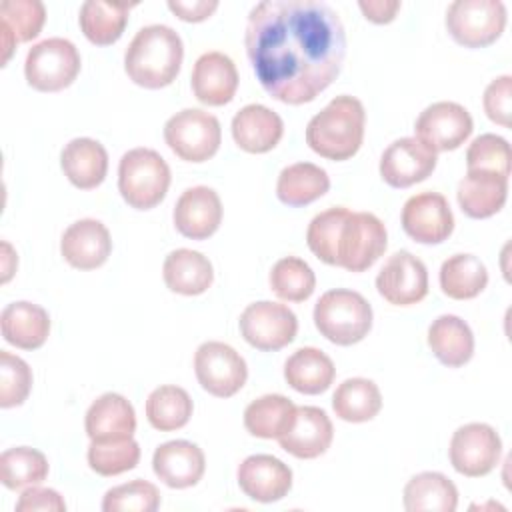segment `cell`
Masks as SVG:
<instances>
[{
  "mask_svg": "<svg viewBox=\"0 0 512 512\" xmlns=\"http://www.w3.org/2000/svg\"><path fill=\"white\" fill-rule=\"evenodd\" d=\"M244 46L262 88L296 106L336 80L346 32L338 12L322 0H264L248 14Z\"/></svg>",
  "mask_w": 512,
  "mask_h": 512,
  "instance_id": "6da1fadb",
  "label": "cell"
},
{
  "mask_svg": "<svg viewBox=\"0 0 512 512\" xmlns=\"http://www.w3.org/2000/svg\"><path fill=\"white\" fill-rule=\"evenodd\" d=\"M184 58L182 38L166 24L140 28L124 52V70L128 78L142 88H164L180 72Z\"/></svg>",
  "mask_w": 512,
  "mask_h": 512,
  "instance_id": "7a4b0ae2",
  "label": "cell"
},
{
  "mask_svg": "<svg viewBox=\"0 0 512 512\" xmlns=\"http://www.w3.org/2000/svg\"><path fill=\"white\" fill-rule=\"evenodd\" d=\"M366 112L358 98L342 94L332 98L306 126V144L328 160L352 158L364 140Z\"/></svg>",
  "mask_w": 512,
  "mask_h": 512,
  "instance_id": "3957f363",
  "label": "cell"
},
{
  "mask_svg": "<svg viewBox=\"0 0 512 512\" xmlns=\"http://www.w3.org/2000/svg\"><path fill=\"white\" fill-rule=\"evenodd\" d=\"M314 324L326 340L338 346H352L368 336L372 328V306L360 292L334 288L318 298Z\"/></svg>",
  "mask_w": 512,
  "mask_h": 512,
  "instance_id": "277c9868",
  "label": "cell"
},
{
  "mask_svg": "<svg viewBox=\"0 0 512 512\" xmlns=\"http://www.w3.org/2000/svg\"><path fill=\"white\" fill-rule=\"evenodd\" d=\"M170 186V166L152 148H132L118 164V190L136 210L158 206Z\"/></svg>",
  "mask_w": 512,
  "mask_h": 512,
  "instance_id": "5b68a950",
  "label": "cell"
},
{
  "mask_svg": "<svg viewBox=\"0 0 512 512\" xmlns=\"http://www.w3.org/2000/svg\"><path fill=\"white\" fill-rule=\"evenodd\" d=\"M386 226L372 212H348L336 240V264L348 272L368 270L386 250Z\"/></svg>",
  "mask_w": 512,
  "mask_h": 512,
  "instance_id": "8992f818",
  "label": "cell"
},
{
  "mask_svg": "<svg viewBox=\"0 0 512 512\" xmlns=\"http://www.w3.org/2000/svg\"><path fill=\"white\" fill-rule=\"evenodd\" d=\"M164 140L178 158L206 162L218 152L222 130L214 114L200 108H184L166 120Z\"/></svg>",
  "mask_w": 512,
  "mask_h": 512,
  "instance_id": "52a82bcc",
  "label": "cell"
},
{
  "mask_svg": "<svg viewBox=\"0 0 512 512\" xmlns=\"http://www.w3.org/2000/svg\"><path fill=\"white\" fill-rule=\"evenodd\" d=\"M80 72V54L66 38H46L34 44L24 60L26 82L40 92L68 88Z\"/></svg>",
  "mask_w": 512,
  "mask_h": 512,
  "instance_id": "ba28073f",
  "label": "cell"
},
{
  "mask_svg": "<svg viewBox=\"0 0 512 512\" xmlns=\"http://www.w3.org/2000/svg\"><path fill=\"white\" fill-rule=\"evenodd\" d=\"M506 6L500 0H454L446 10V28L464 48H484L500 38Z\"/></svg>",
  "mask_w": 512,
  "mask_h": 512,
  "instance_id": "9c48e42d",
  "label": "cell"
},
{
  "mask_svg": "<svg viewBox=\"0 0 512 512\" xmlns=\"http://www.w3.org/2000/svg\"><path fill=\"white\" fill-rule=\"evenodd\" d=\"M238 326L250 346L262 352H276L296 338L298 318L286 304L260 300L242 310Z\"/></svg>",
  "mask_w": 512,
  "mask_h": 512,
  "instance_id": "30bf717a",
  "label": "cell"
},
{
  "mask_svg": "<svg viewBox=\"0 0 512 512\" xmlns=\"http://www.w3.org/2000/svg\"><path fill=\"white\" fill-rule=\"evenodd\" d=\"M448 456L458 474L480 478L498 466L502 440L490 424L470 422L452 434Z\"/></svg>",
  "mask_w": 512,
  "mask_h": 512,
  "instance_id": "8fae6325",
  "label": "cell"
},
{
  "mask_svg": "<svg viewBox=\"0 0 512 512\" xmlns=\"http://www.w3.org/2000/svg\"><path fill=\"white\" fill-rule=\"evenodd\" d=\"M194 372L200 386L216 398L234 396L248 378L244 358L230 344L218 340L198 346L194 354Z\"/></svg>",
  "mask_w": 512,
  "mask_h": 512,
  "instance_id": "7c38bea8",
  "label": "cell"
},
{
  "mask_svg": "<svg viewBox=\"0 0 512 512\" xmlns=\"http://www.w3.org/2000/svg\"><path fill=\"white\" fill-rule=\"evenodd\" d=\"M472 128L470 112L462 104L448 100L426 106L414 124L416 138L434 152L460 148L472 134Z\"/></svg>",
  "mask_w": 512,
  "mask_h": 512,
  "instance_id": "4fadbf2b",
  "label": "cell"
},
{
  "mask_svg": "<svg viewBox=\"0 0 512 512\" xmlns=\"http://www.w3.org/2000/svg\"><path fill=\"white\" fill-rule=\"evenodd\" d=\"M376 290L394 306L418 304L428 294V270L408 250L394 252L376 276Z\"/></svg>",
  "mask_w": 512,
  "mask_h": 512,
  "instance_id": "5bb4252c",
  "label": "cell"
},
{
  "mask_svg": "<svg viewBox=\"0 0 512 512\" xmlns=\"http://www.w3.org/2000/svg\"><path fill=\"white\" fill-rule=\"evenodd\" d=\"M402 228L420 244H440L454 230V214L444 194L420 192L402 206Z\"/></svg>",
  "mask_w": 512,
  "mask_h": 512,
  "instance_id": "9a60e30c",
  "label": "cell"
},
{
  "mask_svg": "<svg viewBox=\"0 0 512 512\" xmlns=\"http://www.w3.org/2000/svg\"><path fill=\"white\" fill-rule=\"evenodd\" d=\"M436 160V152L416 136L398 138L380 156V176L392 188H408L426 180Z\"/></svg>",
  "mask_w": 512,
  "mask_h": 512,
  "instance_id": "2e32d148",
  "label": "cell"
},
{
  "mask_svg": "<svg viewBox=\"0 0 512 512\" xmlns=\"http://www.w3.org/2000/svg\"><path fill=\"white\" fill-rule=\"evenodd\" d=\"M240 490L262 504L282 500L292 488V470L272 454H252L236 472Z\"/></svg>",
  "mask_w": 512,
  "mask_h": 512,
  "instance_id": "e0dca14e",
  "label": "cell"
},
{
  "mask_svg": "<svg viewBox=\"0 0 512 512\" xmlns=\"http://www.w3.org/2000/svg\"><path fill=\"white\" fill-rule=\"evenodd\" d=\"M174 226L190 240L212 236L222 222V202L216 190L208 186L186 188L174 206Z\"/></svg>",
  "mask_w": 512,
  "mask_h": 512,
  "instance_id": "ac0fdd59",
  "label": "cell"
},
{
  "mask_svg": "<svg viewBox=\"0 0 512 512\" xmlns=\"http://www.w3.org/2000/svg\"><path fill=\"white\" fill-rule=\"evenodd\" d=\"M334 438V426L328 414L318 406H296L292 426L278 438V444L288 454L312 460L324 454Z\"/></svg>",
  "mask_w": 512,
  "mask_h": 512,
  "instance_id": "d6986e66",
  "label": "cell"
},
{
  "mask_svg": "<svg viewBox=\"0 0 512 512\" xmlns=\"http://www.w3.org/2000/svg\"><path fill=\"white\" fill-rule=\"evenodd\" d=\"M60 252L72 268L94 270L108 260L112 238L100 220L82 218L64 230Z\"/></svg>",
  "mask_w": 512,
  "mask_h": 512,
  "instance_id": "ffe728a7",
  "label": "cell"
},
{
  "mask_svg": "<svg viewBox=\"0 0 512 512\" xmlns=\"http://www.w3.org/2000/svg\"><path fill=\"white\" fill-rule=\"evenodd\" d=\"M154 474L168 488H190L198 484L206 470V458L200 446L188 440H170L160 444L152 456Z\"/></svg>",
  "mask_w": 512,
  "mask_h": 512,
  "instance_id": "44dd1931",
  "label": "cell"
},
{
  "mask_svg": "<svg viewBox=\"0 0 512 512\" xmlns=\"http://www.w3.org/2000/svg\"><path fill=\"white\" fill-rule=\"evenodd\" d=\"M238 88V72L230 56L212 50L204 52L192 68V92L206 106L228 104Z\"/></svg>",
  "mask_w": 512,
  "mask_h": 512,
  "instance_id": "7402d4cb",
  "label": "cell"
},
{
  "mask_svg": "<svg viewBox=\"0 0 512 512\" xmlns=\"http://www.w3.org/2000/svg\"><path fill=\"white\" fill-rule=\"evenodd\" d=\"M284 134L282 118L264 104H246L232 118V138L244 152L264 154Z\"/></svg>",
  "mask_w": 512,
  "mask_h": 512,
  "instance_id": "603a6c76",
  "label": "cell"
},
{
  "mask_svg": "<svg viewBox=\"0 0 512 512\" xmlns=\"http://www.w3.org/2000/svg\"><path fill=\"white\" fill-rule=\"evenodd\" d=\"M462 212L482 220L500 212L508 198V178L486 170H468L456 190Z\"/></svg>",
  "mask_w": 512,
  "mask_h": 512,
  "instance_id": "cb8c5ba5",
  "label": "cell"
},
{
  "mask_svg": "<svg viewBox=\"0 0 512 512\" xmlns=\"http://www.w3.org/2000/svg\"><path fill=\"white\" fill-rule=\"evenodd\" d=\"M84 428L90 440L132 438L136 430L134 406L122 394L106 392L86 410Z\"/></svg>",
  "mask_w": 512,
  "mask_h": 512,
  "instance_id": "d4e9b609",
  "label": "cell"
},
{
  "mask_svg": "<svg viewBox=\"0 0 512 512\" xmlns=\"http://www.w3.org/2000/svg\"><path fill=\"white\" fill-rule=\"evenodd\" d=\"M60 166L76 188L92 190L106 178L108 152L98 140L74 138L62 148Z\"/></svg>",
  "mask_w": 512,
  "mask_h": 512,
  "instance_id": "484cf974",
  "label": "cell"
},
{
  "mask_svg": "<svg viewBox=\"0 0 512 512\" xmlns=\"http://www.w3.org/2000/svg\"><path fill=\"white\" fill-rule=\"evenodd\" d=\"M0 328L8 344L22 350H36L48 338L50 316L42 306L18 300L2 310Z\"/></svg>",
  "mask_w": 512,
  "mask_h": 512,
  "instance_id": "4316f807",
  "label": "cell"
},
{
  "mask_svg": "<svg viewBox=\"0 0 512 512\" xmlns=\"http://www.w3.org/2000/svg\"><path fill=\"white\" fill-rule=\"evenodd\" d=\"M162 276L172 292L182 296H198L212 286L214 270L202 252L178 248L164 258Z\"/></svg>",
  "mask_w": 512,
  "mask_h": 512,
  "instance_id": "83f0119b",
  "label": "cell"
},
{
  "mask_svg": "<svg viewBox=\"0 0 512 512\" xmlns=\"http://www.w3.org/2000/svg\"><path fill=\"white\" fill-rule=\"evenodd\" d=\"M428 346L444 366L458 368L474 354V334L460 316L442 314L428 328Z\"/></svg>",
  "mask_w": 512,
  "mask_h": 512,
  "instance_id": "f1b7e54d",
  "label": "cell"
},
{
  "mask_svg": "<svg viewBox=\"0 0 512 512\" xmlns=\"http://www.w3.org/2000/svg\"><path fill=\"white\" fill-rule=\"evenodd\" d=\"M336 368L328 354L318 348L304 346L288 356L284 362V378L290 388L300 394H320L334 382Z\"/></svg>",
  "mask_w": 512,
  "mask_h": 512,
  "instance_id": "f546056e",
  "label": "cell"
},
{
  "mask_svg": "<svg viewBox=\"0 0 512 512\" xmlns=\"http://www.w3.org/2000/svg\"><path fill=\"white\" fill-rule=\"evenodd\" d=\"M134 6L136 2L86 0L80 6V14H78L80 30L96 46L114 44L122 36L128 24L130 8Z\"/></svg>",
  "mask_w": 512,
  "mask_h": 512,
  "instance_id": "4dcf8cb0",
  "label": "cell"
},
{
  "mask_svg": "<svg viewBox=\"0 0 512 512\" xmlns=\"http://www.w3.org/2000/svg\"><path fill=\"white\" fill-rule=\"evenodd\" d=\"M458 490L440 472H420L404 486V508L408 512H454Z\"/></svg>",
  "mask_w": 512,
  "mask_h": 512,
  "instance_id": "1f68e13d",
  "label": "cell"
},
{
  "mask_svg": "<svg viewBox=\"0 0 512 512\" xmlns=\"http://www.w3.org/2000/svg\"><path fill=\"white\" fill-rule=\"evenodd\" d=\"M330 188V176L324 168L312 162H296L278 174L276 196L286 206H306Z\"/></svg>",
  "mask_w": 512,
  "mask_h": 512,
  "instance_id": "d6a6232c",
  "label": "cell"
},
{
  "mask_svg": "<svg viewBox=\"0 0 512 512\" xmlns=\"http://www.w3.org/2000/svg\"><path fill=\"white\" fill-rule=\"evenodd\" d=\"M296 406L282 394H264L252 400L244 410L246 430L264 440L280 438L294 422Z\"/></svg>",
  "mask_w": 512,
  "mask_h": 512,
  "instance_id": "836d02e7",
  "label": "cell"
},
{
  "mask_svg": "<svg viewBox=\"0 0 512 512\" xmlns=\"http://www.w3.org/2000/svg\"><path fill=\"white\" fill-rule=\"evenodd\" d=\"M488 284V270L474 254H454L440 266V288L448 298H476Z\"/></svg>",
  "mask_w": 512,
  "mask_h": 512,
  "instance_id": "e575fe53",
  "label": "cell"
},
{
  "mask_svg": "<svg viewBox=\"0 0 512 512\" xmlns=\"http://www.w3.org/2000/svg\"><path fill=\"white\" fill-rule=\"evenodd\" d=\"M332 408L340 420L368 422L382 408V394L368 378H346L332 396Z\"/></svg>",
  "mask_w": 512,
  "mask_h": 512,
  "instance_id": "d590c367",
  "label": "cell"
},
{
  "mask_svg": "<svg viewBox=\"0 0 512 512\" xmlns=\"http://www.w3.org/2000/svg\"><path fill=\"white\" fill-rule=\"evenodd\" d=\"M194 404L190 394L174 384L158 386L146 400V418L152 428L172 432L188 424Z\"/></svg>",
  "mask_w": 512,
  "mask_h": 512,
  "instance_id": "8d00e7d4",
  "label": "cell"
},
{
  "mask_svg": "<svg viewBox=\"0 0 512 512\" xmlns=\"http://www.w3.org/2000/svg\"><path fill=\"white\" fill-rule=\"evenodd\" d=\"M48 476L46 456L30 446L8 448L0 454V480L8 490L36 486Z\"/></svg>",
  "mask_w": 512,
  "mask_h": 512,
  "instance_id": "74e56055",
  "label": "cell"
},
{
  "mask_svg": "<svg viewBox=\"0 0 512 512\" xmlns=\"http://www.w3.org/2000/svg\"><path fill=\"white\" fill-rule=\"evenodd\" d=\"M270 288L280 300L304 302L316 288V276L308 262L298 256H286L272 266Z\"/></svg>",
  "mask_w": 512,
  "mask_h": 512,
  "instance_id": "f35d334b",
  "label": "cell"
},
{
  "mask_svg": "<svg viewBox=\"0 0 512 512\" xmlns=\"http://www.w3.org/2000/svg\"><path fill=\"white\" fill-rule=\"evenodd\" d=\"M88 466L100 476H118L136 468L140 446L134 438L92 440L88 446Z\"/></svg>",
  "mask_w": 512,
  "mask_h": 512,
  "instance_id": "ab89813d",
  "label": "cell"
},
{
  "mask_svg": "<svg viewBox=\"0 0 512 512\" xmlns=\"http://www.w3.org/2000/svg\"><path fill=\"white\" fill-rule=\"evenodd\" d=\"M348 212L350 210L344 206H334L316 214L308 224V230H306L308 248L324 264H330V266L336 264V240Z\"/></svg>",
  "mask_w": 512,
  "mask_h": 512,
  "instance_id": "60d3db41",
  "label": "cell"
},
{
  "mask_svg": "<svg viewBox=\"0 0 512 512\" xmlns=\"http://www.w3.org/2000/svg\"><path fill=\"white\" fill-rule=\"evenodd\" d=\"M160 506V492L148 480H130L110 488L102 498L104 512H154Z\"/></svg>",
  "mask_w": 512,
  "mask_h": 512,
  "instance_id": "b9f144b4",
  "label": "cell"
},
{
  "mask_svg": "<svg viewBox=\"0 0 512 512\" xmlns=\"http://www.w3.org/2000/svg\"><path fill=\"white\" fill-rule=\"evenodd\" d=\"M0 26H6L16 42L36 38L46 20V8L40 0H2Z\"/></svg>",
  "mask_w": 512,
  "mask_h": 512,
  "instance_id": "7bdbcfd3",
  "label": "cell"
},
{
  "mask_svg": "<svg viewBox=\"0 0 512 512\" xmlns=\"http://www.w3.org/2000/svg\"><path fill=\"white\" fill-rule=\"evenodd\" d=\"M468 170H486L510 176V144L498 134H480L466 150Z\"/></svg>",
  "mask_w": 512,
  "mask_h": 512,
  "instance_id": "ee69618b",
  "label": "cell"
},
{
  "mask_svg": "<svg viewBox=\"0 0 512 512\" xmlns=\"http://www.w3.org/2000/svg\"><path fill=\"white\" fill-rule=\"evenodd\" d=\"M32 388V370L20 358L8 350H0V406H20Z\"/></svg>",
  "mask_w": 512,
  "mask_h": 512,
  "instance_id": "f6af8a7d",
  "label": "cell"
},
{
  "mask_svg": "<svg viewBox=\"0 0 512 512\" xmlns=\"http://www.w3.org/2000/svg\"><path fill=\"white\" fill-rule=\"evenodd\" d=\"M510 102H512V76L504 74L486 86L484 98H482L484 112L492 122L504 128L510 126Z\"/></svg>",
  "mask_w": 512,
  "mask_h": 512,
  "instance_id": "bcb514c9",
  "label": "cell"
},
{
  "mask_svg": "<svg viewBox=\"0 0 512 512\" xmlns=\"http://www.w3.org/2000/svg\"><path fill=\"white\" fill-rule=\"evenodd\" d=\"M18 512H34V510H54V512H64L66 502L64 498L52 490V488H40V486H28L18 502H16Z\"/></svg>",
  "mask_w": 512,
  "mask_h": 512,
  "instance_id": "7dc6e473",
  "label": "cell"
},
{
  "mask_svg": "<svg viewBox=\"0 0 512 512\" xmlns=\"http://www.w3.org/2000/svg\"><path fill=\"white\" fill-rule=\"evenodd\" d=\"M168 8L184 22H202L206 20L216 8V0H168Z\"/></svg>",
  "mask_w": 512,
  "mask_h": 512,
  "instance_id": "c3c4849f",
  "label": "cell"
},
{
  "mask_svg": "<svg viewBox=\"0 0 512 512\" xmlns=\"http://www.w3.org/2000/svg\"><path fill=\"white\" fill-rule=\"evenodd\" d=\"M358 8L370 22L388 24L396 18V12L400 10V2L398 0H360Z\"/></svg>",
  "mask_w": 512,
  "mask_h": 512,
  "instance_id": "681fc988",
  "label": "cell"
},
{
  "mask_svg": "<svg viewBox=\"0 0 512 512\" xmlns=\"http://www.w3.org/2000/svg\"><path fill=\"white\" fill-rule=\"evenodd\" d=\"M2 250H4V276H2V282H8V278L14 272V266H10V260L14 264H18V258H16V254H14V250H12V246L8 242H2Z\"/></svg>",
  "mask_w": 512,
  "mask_h": 512,
  "instance_id": "f907efd6",
  "label": "cell"
}]
</instances>
